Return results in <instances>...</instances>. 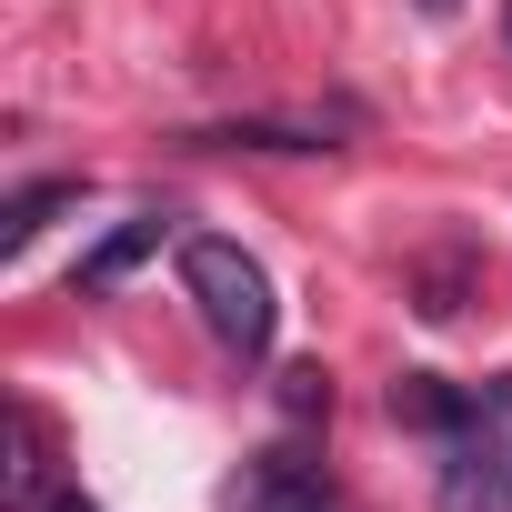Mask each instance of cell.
I'll use <instances>...</instances> for the list:
<instances>
[{
    "label": "cell",
    "instance_id": "obj_1",
    "mask_svg": "<svg viewBox=\"0 0 512 512\" xmlns=\"http://www.w3.org/2000/svg\"><path fill=\"white\" fill-rule=\"evenodd\" d=\"M181 292H191L201 332H211L231 362H262V352H272V332H282V302H272V272L251 262L241 241H221V231H191V241H181Z\"/></svg>",
    "mask_w": 512,
    "mask_h": 512
},
{
    "label": "cell",
    "instance_id": "obj_2",
    "mask_svg": "<svg viewBox=\"0 0 512 512\" xmlns=\"http://www.w3.org/2000/svg\"><path fill=\"white\" fill-rule=\"evenodd\" d=\"M432 512H512V442L492 422L452 432L432 462Z\"/></svg>",
    "mask_w": 512,
    "mask_h": 512
},
{
    "label": "cell",
    "instance_id": "obj_3",
    "mask_svg": "<svg viewBox=\"0 0 512 512\" xmlns=\"http://www.w3.org/2000/svg\"><path fill=\"white\" fill-rule=\"evenodd\" d=\"M241 512H342V502H332V472L312 452L272 442V452L241 462Z\"/></svg>",
    "mask_w": 512,
    "mask_h": 512
},
{
    "label": "cell",
    "instance_id": "obj_4",
    "mask_svg": "<svg viewBox=\"0 0 512 512\" xmlns=\"http://www.w3.org/2000/svg\"><path fill=\"white\" fill-rule=\"evenodd\" d=\"M161 241H171V211L151 201V211H131V221H111V231H101V241L81 251V272H71V282H81V292H121V282H131V272L151 262Z\"/></svg>",
    "mask_w": 512,
    "mask_h": 512
},
{
    "label": "cell",
    "instance_id": "obj_5",
    "mask_svg": "<svg viewBox=\"0 0 512 512\" xmlns=\"http://www.w3.org/2000/svg\"><path fill=\"white\" fill-rule=\"evenodd\" d=\"M482 402H492V392H462V382H442V372H402V382H392V422H402V432H432V442L472 432Z\"/></svg>",
    "mask_w": 512,
    "mask_h": 512
},
{
    "label": "cell",
    "instance_id": "obj_6",
    "mask_svg": "<svg viewBox=\"0 0 512 512\" xmlns=\"http://www.w3.org/2000/svg\"><path fill=\"white\" fill-rule=\"evenodd\" d=\"M191 151H332L322 121H221V131H191Z\"/></svg>",
    "mask_w": 512,
    "mask_h": 512
},
{
    "label": "cell",
    "instance_id": "obj_7",
    "mask_svg": "<svg viewBox=\"0 0 512 512\" xmlns=\"http://www.w3.org/2000/svg\"><path fill=\"white\" fill-rule=\"evenodd\" d=\"M81 201V181H31V191H11V211H0V251H31L41 231H51V211H71Z\"/></svg>",
    "mask_w": 512,
    "mask_h": 512
},
{
    "label": "cell",
    "instance_id": "obj_8",
    "mask_svg": "<svg viewBox=\"0 0 512 512\" xmlns=\"http://www.w3.org/2000/svg\"><path fill=\"white\" fill-rule=\"evenodd\" d=\"M282 412H292V422H322V412H332V372H322V362L282 372Z\"/></svg>",
    "mask_w": 512,
    "mask_h": 512
},
{
    "label": "cell",
    "instance_id": "obj_9",
    "mask_svg": "<svg viewBox=\"0 0 512 512\" xmlns=\"http://www.w3.org/2000/svg\"><path fill=\"white\" fill-rule=\"evenodd\" d=\"M41 512H101V502H91V492H81V482H71V492H51V502H41Z\"/></svg>",
    "mask_w": 512,
    "mask_h": 512
},
{
    "label": "cell",
    "instance_id": "obj_10",
    "mask_svg": "<svg viewBox=\"0 0 512 512\" xmlns=\"http://www.w3.org/2000/svg\"><path fill=\"white\" fill-rule=\"evenodd\" d=\"M412 11H422V21H462V0H412Z\"/></svg>",
    "mask_w": 512,
    "mask_h": 512
},
{
    "label": "cell",
    "instance_id": "obj_11",
    "mask_svg": "<svg viewBox=\"0 0 512 512\" xmlns=\"http://www.w3.org/2000/svg\"><path fill=\"white\" fill-rule=\"evenodd\" d=\"M482 392H492V412H512V372H492V382H482Z\"/></svg>",
    "mask_w": 512,
    "mask_h": 512
},
{
    "label": "cell",
    "instance_id": "obj_12",
    "mask_svg": "<svg viewBox=\"0 0 512 512\" xmlns=\"http://www.w3.org/2000/svg\"><path fill=\"white\" fill-rule=\"evenodd\" d=\"M502 41H512V0H502Z\"/></svg>",
    "mask_w": 512,
    "mask_h": 512
}]
</instances>
